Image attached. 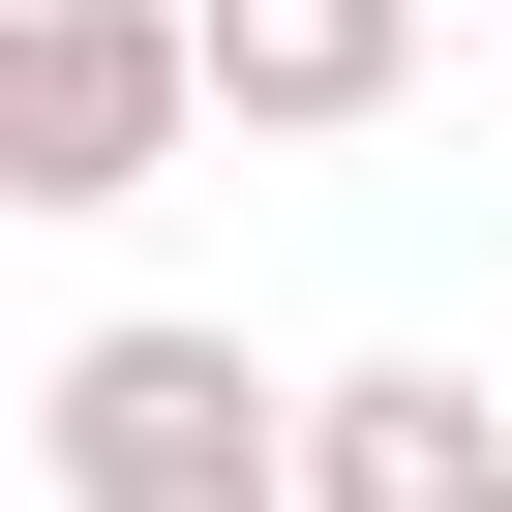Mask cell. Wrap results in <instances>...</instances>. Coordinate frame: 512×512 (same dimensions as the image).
<instances>
[{
	"label": "cell",
	"instance_id": "obj_1",
	"mask_svg": "<svg viewBox=\"0 0 512 512\" xmlns=\"http://www.w3.org/2000/svg\"><path fill=\"white\" fill-rule=\"evenodd\" d=\"M31 452H61V512H302V392L241 362L211 302L61 332V362H31Z\"/></svg>",
	"mask_w": 512,
	"mask_h": 512
},
{
	"label": "cell",
	"instance_id": "obj_3",
	"mask_svg": "<svg viewBox=\"0 0 512 512\" xmlns=\"http://www.w3.org/2000/svg\"><path fill=\"white\" fill-rule=\"evenodd\" d=\"M302 512H512V392L482 362H332L302 392Z\"/></svg>",
	"mask_w": 512,
	"mask_h": 512
},
{
	"label": "cell",
	"instance_id": "obj_2",
	"mask_svg": "<svg viewBox=\"0 0 512 512\" xmlns=\"http://www.w3.org/2000/svg\"><path fill=\"white\" fill-rule=\"evenodd\" d=\"M211 121V0H0V211H121Z\"/></svg>",
	"mask_w": 512,
	"mask_h": 512
},
{
	"label": "cell",
	"instance_id": "obj_4",
	"mask_svg": "<svg viewBox=\"0 0 512 512\" xmlns=\"http://www.w3.org/2000/svg\"><path fill=\"white\" fill-rule=\"evenodd\" d=\"M422 91V0H211V121H272V151H362Z\"/></svg>",
	"mask_w": 512,
	"mask_h": 512
}]
</instances>
